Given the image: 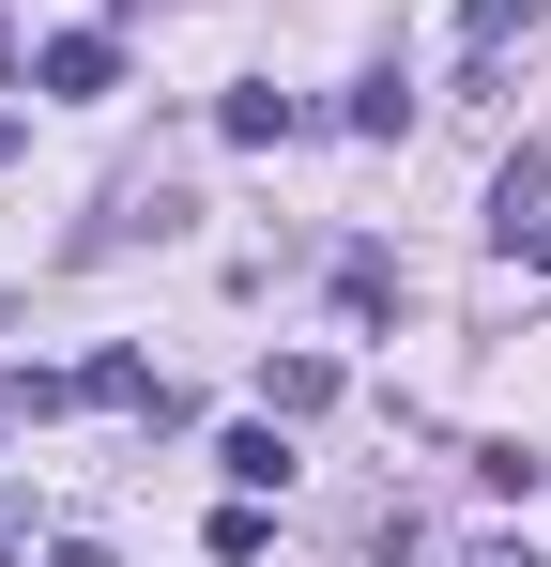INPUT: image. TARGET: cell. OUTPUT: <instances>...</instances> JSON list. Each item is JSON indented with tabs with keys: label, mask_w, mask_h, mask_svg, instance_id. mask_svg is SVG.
I'll list each match as a JSON object with an SVG mask.
<instances>
[{
	"label": "cell",
	"mask_w": 551,
	"mask_h": 567,
	"mask_svg": "<svg viewBox=\"0 0 551 567\" xmlns=\"http://www.w3.org/2000/svg\"><path fill=\"white\" fill-rule=\"evenodd\" d=\"M521 16H537V0H459V47H475V62H490V47H506V31H521Z\"/></svg>",
	"instance_id": "cell-8"
},
{
	"label": "cell",
	"mask_w": 551,
	"mask_h": 567,
	"mask_svg": "<svg viewBox=\"0 0 551 567\" xmlns=\"http://www.w3.org/2000/svg\"><path fill=\"white\" fill-rule=\"evenodd\" d=\"M490 246L551 261V154H506V185H490Z\"/></svg>",
	"instance_id": "cell-1"
},
{
	"label": "cell",
	"mask_w": 551,
	"mask_h": 567,
	"mask_svg": "<svg viewBox=\"0 0 551 567\" xmlns=\"http://www.w3.org/2000/svg\"><path fill=\"white\" fill-rule=\"evenodd\" d=\"M107 78H123V47H107V31H62V47L31 62V93H62V107H92Z\"/></svg>",
	"instance_id": "cell-2"
},
{
	"label": "cell",
	"mask_w": 551,
	"mask_h": 567,
	"mask_svg": "<svg viewBox=\"0 0 551 567\" xmlns=\"http://www.w3.org/2000/svg\"><path fill=\"white\" fill-rule=\"evenodd\" d=\"M322 399H337V353H276V369H261V414H276V430H306Z\"/></svg>",
	"instance_id": "cell-4"
},
{
	"label": "cell",
	"mask_w": 551,
	"mask_h": 567,
	"mask_svg": "<svg viewBox=\"0 0 551 567\" xmlns=\"http://www.w3.org/2000/svg\"><path fill=\"white\" fill-rule=\"evenodd\" d=\"M46 567H107V537H62V553H46Z\"/></svg>",
	"instance_id": "cell-11"
},
{
	"label": "cell",
	"mask_w": 551,
	"mask_h": 567,
	"mask_svg": "<svg viewBox=\"0 0 551 567\" xmlns=\"http://www.w3.org/2000/svg\"><path fill=\"white\" fill-rule=\"evenodd\" d=\"M459 567H537V553H521V537H475V553H459Z\"/></svg>",
	"instance_id": "cell-10"
},
{
	"label": "cell",
	"mask_w": 551,
	"mask_h": 567,
	"mask_svg": "<svg viewBox=\"0 0 551 567\" xmlns=\"http://www.w3.org/2000/svg\"><path fill=\"white\" fill-rule=\"evenodd\" d=\"M15 553H31V506H15V491H0V567H15Z\"/></svg>",
	"instance_id": "cell-9"
},
{
	"label": "cell",
	"mask_w": 551,
	"mask_h": 567,
	"mask_svg": "<svg viewBox=\"0 0 551 567\" xmlns=\"http://www.w3.org/2000/svg\"><path fill=\"white\" fill-rule=\"evenodd\" d=\"M291 123H306V107H291V93H215V138H246V154H276Z\"/></svg>",
	"instance_id": "cell-5"
},
{
	"label": "cell",
	"mask_w": 551,
	"mask_h": 567,
	"mask_svg": "<svg viewBox=\"0 0 551 567\" xmlns=\"http://www.w3.org/2000/svg\"><path fill=\"white\" fill-rule=\"evenodd\" d=\"M138 230L169 246V230H184V185H123V199H107V215L77 230V246H138Z\"/></svg>",
	"instance_id": "cell-3"
},
{
	"label": "cell",
	"mask_w": 551,
	"mask_h": 567,
	"mask_svg": "<svg viewBox=\"0 0 551 567\" xmlns=\"http://www.w3.org/2000/svg\"><path fill=\"white\" fill-rule=\"evenodd\" d=\"M215 461L246 475V491H276V475H291V430H276V414H246V430H230V445H215Z\"/></svg>",
	"instance_id": "cell-7"
},
{
	"label": "cell",
	"mask_w": 551,
	"mask_h": 567,
	"mask_svg": "<svg viewBox=\"0 0 551 567\" xmlns=\"http://www.w3.org/2000/svg\"><path fill=\"white\" fill-rule=\"evenodd\" d=\"M337 307L383 322V307H398V261H383V246H337Z\"/></svg>",
	"instance_id": "cell-6"
}]
</instances>
